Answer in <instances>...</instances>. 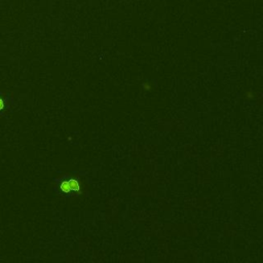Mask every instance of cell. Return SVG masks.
Instances as JSON below:
<instances>
[{
    "instance_id": "1",
    "label": "cell",
    "mask_w": 263,
    "mask_h": 263,
    "mask_svg": "<svg viewBox=\"0 0 263 263\" xmlns=\"http://www.w3.org/2000/svg\"><path fill=\"white\" fill-rule=\"evenodd\" d=\"M3 108V101H2V99H0V109H2Z\"/></svg>"
}]
</instances>
